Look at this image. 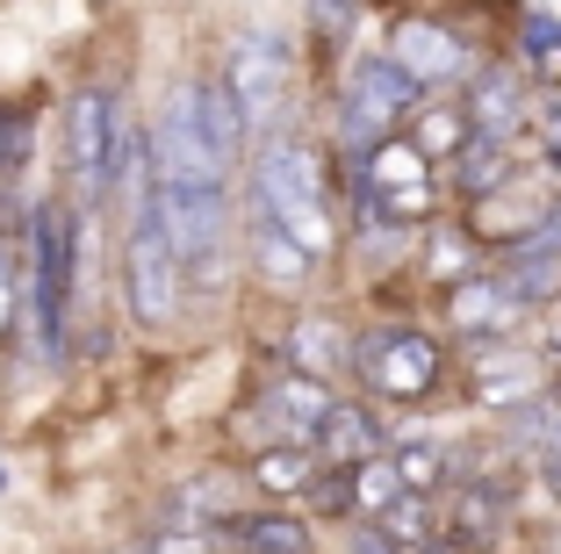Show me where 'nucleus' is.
<instances>
[{
  "label": "nucleus",
  "mask_w": 561,
  "mask_h": 554,
  "mask_svg": "<svg viewBox=\"0 0 561 554\" xmlns=\"http://www.w3.org/2000/svg\"><path fill=\"white\" fill-rule=\"evenodd\" d=\"M310 15H317V30H324V36H346L353 15H360V0H310Z\"/></svg>",
  "instance_id": "obj_31"
},
{
  "label": "nucleus",
  "mask_w": 561,
  "mask_h": 554,
  "mask_svg": "<svg viewBox=\"0 0 561 554\" xmlns=\"http://www.w3.org/2000/svg\"><path fill=\"white\" fill-rule=\"evenodd\" d=\"M432 274H476V238H468V230H439V238H432Z\"/></svg>",
  "instance_id": "obj_28"
},
{
  "label": "nucleus",
  "mask_w": 561,
  "mask_h": 554,
  "mask_svg": "<svg viewBox=\"0 0 561 554\" xmlns=\"http://www.w3.org/2000/svg\"><path fill=\"white\" fill-rule=\"evenodd\" d=\"M123 289H130V310L145 317V325H173V310H181V295H187V260H181V245H173V230H165V216H159L151 195L130 210Z\"/></svg>",
  "instance_id": "obj_3"
},
{
  "label": "nucleus",
  "mask_w": 561,
  "mask_h": 554,
  "mask_svg": "<svg viewBox=\"0 0 561 554\" xmlns=\"http://www.w3.org/2000/svg\"><path fill=\"white\" fill-rule=\"evenodd\" d=\"M518 50H526V66L561 80V15H526L518 22Z\"/></svg>",
  "instance_id": "obj_25"
},
{
  "label": "nucleus",
  "mask_w": 561,
  "mask_h": 554,
  "mask_svg": "<svg viewBox=\"0 0 561 554\" xmlns=\"http://www.w3.org/2000/svg\"><path fill=\"white\" fill-rule=\"evenodd\" d=\"M353 554H411V547H403V540L375 519V525H353Z\"/></svg>",
  "instance_id": "obj_32"
},
{
  "label": "nucleus",
  "mask_w": 561,
  "mask_h": 554,
  "mask_svg": "<svg viewBox=\"0 0 561 554\" xmlns=\"http://www.w3.org/2000/svg\"><path fill=\"white\" fill-rule=\"evenodd\" d=\"M317 468H324V454H317L310 440H274L252 454V483L266 489V497H302V489H317Z\"/></svg>",
  "instance_id": "obj_18"
},
{
  "label": "nucleus",
  "mask_w": 561,
  "mask_h": 554,
  "mask_svg": "<svg viewBox=\"0 0 561 554\" xmlns=\"http://www.w3.org/2000/svg\"><path fill=\"white\" fill-rule=\"evenodd\" d=\"M397 475H403V489L432 497V489H446V454L432 440H411V446H397Z\"/></svg>",
  "instance_id": "obj_26"
},
{
  "label": "nucleus",
  "mask_w": 561,
  "mask_h": 554,
  "mask_svg": "<svg viewBox=\"0 0 561 554\" xmlns=\"http://www.w3.org/2000/svg\"><path fill=\"white\" fill-rule=\"evenodd\" d=\"M389 58H397L411 80H425V87L468 80V44L446 30V22H425V15L397 22V36H389Z\"/></svg>",
  "instance_id": "obj_9"
},
{
  "label": "nucleus",
  "mask_w": 561,
  "mask_h": 554,
  "mask_svg": "<svg viewBox=\"0 0 561 554\" xmlns=\"http://www.w3.org/2000/svg\"><path fill=\"white\" fill-rule=\"evenodd\" d=\"M346 475H353V511H367V519H381V511L403 497L397 454H375V461H360V468H346Z\"/></svg>",
  "instance_id": "obj_24"
},
{
  "label": "nucleus",
  "mask_w": 561,
  "mask_h": 554,
  "mask_svg": "<svg viewBox=\"0 0 561 554\" xmlns=\"http://www.w3.org/2000/svg\"><path fill=\"white\" fill-rule=\"evenodd\" d=\"M468 137H476V115H468V101L454 109V101H425V109L411 115V145L425 151V159H461L468 151Z\"/></svg>",
  "instance_id": "obj_21"
},
{
  "label": "nucleus",
  "mask_w": 561,
  "mask_h": 554,
  "mask_svg": "<svg viewBox=\"0 0 561 554\" xmlns=\"http://www.w3.org/2000/svg\"><path fill=\"white\" fill-rule=\"evenodd\" d=\"M353 375H360L375 396H389V404H417V396L439 389L446 353H439L432 331L389 325V331H367V339H360V368H353Z\"/></svg>",
  "instance_id": "obj_6"
},
{
  "label": "nucleus",
  "mask_w": 561,
  "mask_h": 554,
  "mask_svg": "<svg viewBox=\"0 0 561 554\" xmlns=\"http://www.w3.org/2000/svg\"><path fill=\"white\" fill-rule=\"evenodd\" d=\"M245 260H252V274L274 281V289H302V281L317 274V252L280 224L266 202H252V245H245Z\"/></svg>",
  "instance_id": "obj_11"
},
{
  "label": "nucleus",
  "mask_w": 561,
  "mask_h": 554,
  "mask_svg": "<svg viewBox=\"0 0 561 554\" xmlns=\"http://www.w3.org/2000/svg\"><path fill=\"white\" fill-rule=\"evenodd\" d=\"M425 94L432 87L411 80L397 58H360L346 72V94H339V145H346V159H367L381 137H397L425 109Z\"/></svg>",
  "instance_id": "obj_2"
},
{
  "label": "nucleus",
  "mask_w": 561,
  "mask_h": 554,
  "mask_svg": "<svg viewBox=\"0 0 561 554\" xmlns=\"http://www.w3.org/2000/svg\"><path fill=\"white\" fill-rule=\"evenodd\" d=\"M116 123H123V101L108 87H80L66 115V180L72 195L94 202L116 188Z\"/></svg>",
  "instance_id": "obj_7"
},
{
  "label": "nucleus",
  "mask_w": 561,
  "mask_h": 554,
  "mask_svg": "<svg viewBox=\"0 0 561 554\" xmlns=\"http://www.w3.org/2000/svg\"><path fill=\"white\" fill-rule=\"evenodd\" d=\"M288 353H296V368H310V375H324V382L360 368V339H346V325H331V317H302Z\"/></svg>",
  "instance_id": "obj_19"
},
{
  "label": "nucleus",
  "mask_w": 561,
  "mask_h": 554,
  "mask_svg": "<svg viewBox=\"0 0 561 554\" xmlns=\"http://www.w3.org/2000/svg\"><path fill=\"white\" fill-rule=\"evenodd\" d=\"M22 317V281H15V260H8V245H0V339L15 331Z\"/></svg>",
  "instance_id": "obj_30"
},
{
  "label": "nucleus",
  "mask_w": 561,
  "mask_h": 554,
  "mask_svg": "<svg viewBox=\"0 0 561 554\" xmlns=\"http://www.w3.org/2000/svg\"><path fill=\"white\" fill-rule=\"evenodd\" d=\"M504 511H512V497H504V483H496V475L454 483V497H446V525H439V540H446L454 554H482L496 533H504Z\"/></svg>",
  "instance_id": "obj_10"
},
{
  "label": "nucleus",
  "mask_w": 561,
  "mask_h": 554,
  "mask_svg": "<svg viewBox=\"0 0 561 554\" xmlns=\"http://www.w3.org/2000/svg\"><path fill=\"white\" fill-rule=\"evenodd\" d=\"M231 94H238V109H245V123H252V137H266L274 131V115H280V101H288V44L280 36H238V50H231Z\"/></svg>",
  "instance_id": "obj_8"
},
{
  "label": "nucleus",
  "mask_w": 561,
  "mask_h": 554,
  "mask_svg": "<svg viewBox=\"0 0 561 554\" xmlns=\"http://www.w3.org/2000/svg\"><path fill=\"white\" fill-rule=\"evenodd\" d=\"M224 533L245 554H310V525L288 511H238V519H224Z\"/></svg>",
  "instance_id": "obj_22"
},
{
  "label": "nucleus",
  "mask_w": 561,
  "mask_h": 554,
  "mask_svg": "<svg viewBox=\"0 0 561 554\" xmlns=\"http://www.w3.org/2000/svg\"><path fill=\"white\" fill-rule=\"evenodd\" d=\"M195 123H202V137H209V151H216V159H224V166H238V151H245L252 123H245V109H238L231 80H195Z\"/></svg>",
  "instance_id": "obj_16"
},
{
  "label": "nucleus",
  "mask_w": 561,
  "mask_h": 554,
  "mask_svg": "<svg viewBox=\"0 0 561 554\" xmlns=\"http://www.w3.org/2000/svg\"><path fill=\"white\" fill-rule=\"evenodd\" d=\"M72 216L66 202H36L30 216V303H36V346L44 360L66 353V310H72Z\"/></svg>",
  "instance_id": "obj_4"
},
{
  "label": "nucleus",
  "mask_w": 561,
  "mask_h": 554,
  "mask_svg": "<svg viewBox=\"0 0 561 554\" xmlns=\"http://www.w3.org/2000/svg\"><path fill=\"white\" fill-rule=\"evenodd\" d=\"M22 159H30V115H22V109H0V180H15Z\"/></svg>",
  "instance_id": "obj_27"
},
{
  "label": "nucleus",
  "mask_w": 561,
  "mask_h": 554,
  "mask_svg": "<svg viewBox=\"0 0 561 554\" xmlns=\"http://www.w3.org/2000/svg\"><path fill=\"white\" fill-rule=\"evenodd\" d=\"M252 202L280 216V224L296 230L310 245L317 260L331 252V210H324V159H317L302 137H266L260 151V173H252Z\"/></svg>",
  "instance_id": "obj_1"
},
{
  "label": "nucleus",
  "mask_w": 561,
  "mask_h": 554,
  "mask_svg": "<svg viewBox=\"0 0 561 554\" xmlns=\"http://www.w3.org/2000/svg\"><path fill=\"white\" fill-rule=\"evenodd\" d=\"M476 396L518 410V404H533V396H547V389H540V368H533L526 353H496V360H476Z\"/></svg>",
  "instance_id": "obj_23"
},
{
  "label": "nucleus",
  "mask_w": 561,
  "mask_h": 554,
  "mask_svg": "<svg viewBox=\"0 0 561 554\" xmlns=\"http://www.w3.org/2000/svg\"><path fill=\"white\" fill-rule=\"evenodd\" d=\"M260 410L280 425V432H288V440H317V432H324V418L339 410V396H331L324 375L296 368V375H280V382H274V396H266Z\"/></svg>",
  "instance_id": "obj_13"
},
{
  "label": "nucleus",
  "mask_w": 561,
  "mask_h": 554,
  "mask_svg": "<svg viewBox=\"0 0 561 554\" xmlns=\"http://www.w3.org/2000/svg\"><path fill=\"white\" fill-rule=\"evenodd\" d=\"M446 317H454V331H468V339H496V331H512L518 317H526V303L512 295L504 274H468L446 295Z\"/></svg>",
  "instance_id": "obj_12"
},
{
  "label": "nucleus",
  "mask_w": 561,
  "mask_h": 554,
  "mask_svg": "<svg viewBox=\"0 0 561 554\" xmlns=\"http://www.w3.org/2000/svg\"><path fill=\"white\" fill-rule=\"evenodd\" d=\"M533 123H540V151H547V166L561 173V87H547V94H540Z\"/></svg>",
  "instance_id": "obj_29"
},
{
  "label": "nucleus",
  "mask_w": 561,
  "mask_h": 554,
  "mask_svg": "<svg viewBox=\"0 0 561 554\" xmlns=\"http://www.w3.org/2000/svg\"><path fill=\"white\" fill-rule=\"evenodd\" d=\"M512 180V137H468V151L454 159V195H468V202H490L496 188Z\"/></svg>",
  "instance_id": "obj_20"
},
{
  "label": "nucleus",
  "mask_w": 561,
  "mask_h": 554,
  "mask_svg": "<svg viewBox=\"0 0 561 554\" xmlns=\"http://www.w3.org/2000/svg\"><path fill=\"white\" fill-rule=\"evenodd\" d=\"M151 202H159L165 230H173V245H181L187 274L224 281V267H231V245H224V224H231V210H224V180H159Z\"/></svg>",
  "instance_id": "obj_5"
},
{
  "label": "nucleus",
  "mask_w": 561,
  "mask_h": 554,
  "mask_svg": "<svg viewBox=\"0 0 561 554\" xmlns=\"http://www.w3.org/2000/svg\"><path fill=\"white\" fill-rule=\"evenodd\" d=\"M317 454H324L331 468H360V461L389 454V432H381V418H375V410L339 404V410L324 418V432H317Z\"/></svg>",
  "instance_id": "obj_15"
},
{
  "label": "nucleus",
  "mask_w": 561,
  "mask_h": 554,
  "mask_svg": "<svg viewBox=\"0 0 561 554\" xmlns=\"http://www.w3.org/2000/svg\"><path fill=\"white\" fill-rule=\"evenodd\" d=\"M526 80L518 72H504V66H490V72H468V115H476V131L482 137H518L526 131Z\"/></svg>",
  "instance_id": "obj_14"
},
{
  "label": "nucleus",
  "mask_w": 561,
  "mask_h": 554,
  "mask_svg": "<svg viewBox=\"0 0 561 554\" xmlns=\"http://www.w3.org/2000/svg\"><path fill=\"white\" fill-rule=\"evenodd\" d=\"M512 432H518V446L533 454L540 483L561 497V396H533V404H518L512 410Z\"/></svg>",
  "instance_id": "obj_17"
}]
</instances>
